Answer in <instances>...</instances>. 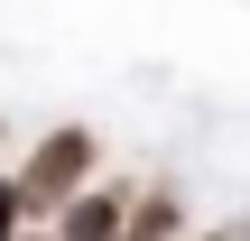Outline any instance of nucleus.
I'll return each mask as SVG.
<instances>
[{
	"label": "nucleus",
	"mask_w": 250,
	"mask_h": 241,
	"mask_svg": "<svg viewBox=\"0 0 250 241\" xmlns=\"http://www.w3.org/2000/svg\"><path fill=\"white\" fill-rule=\"evenodd\" d=\"M102 176V130H83V121H56V130H37V149L19 158V195H28V223H56L83 186Z\"/></svg>",
	"instance_id": "f257e3e1"
},
{
	"label": "nucleus",
	"mask_w": 250,
	"mask_h": 241,
	"mask_svg": "<svg viewBox=\"0 0 250 241\" xmlns=\"http://www.w3.org/2000/svg\"><path fill=\"white\" fill-rule=\"evenodd\" d=\"M130 204H139L130 176H93V186L56 214V241H121V232H130Z\"/></svg>",
	"instance_id": "f03ea898"
},
{
	"label": "nucleus",
	"mask_w": 250,
	"mask_h": 241,
	"mask_svg": "<svg viewBox=\"0 0 250 241\" xmlns=\"http://www.w3.org/2000/svg\"><path fill=\"white\" fill-rule=\"evenodd\" d=\"M121 241H195V223H186V195L158 176V186H139V204H130V232Z\"/></svg>",
	"instance_id": "7ed1b4c3"
},
{
	"label": "nucleus",
	"mask_w": 250,
	"mask_h": 241,
	"mask_svg": "<svg viewBox=\"0 0 250 241\" xmlns=\"http://www.w3.org/2000/svg\"><path fill=\"white\" fill-rule=\"evenodd\" d=\"M28 232V195H19V167H0V241Z\"/></svg>",
	"instance_id": "20e7f679"
},
{
	"label": "nucleus",
	"mask_w": 250,
	"mask_h": 241,
	"mask_svg": "<svg viewBox=\"0 0 250 241\" xmlns=\"http://www.w3.org/2000/svg\"><path fill=\"white\" fill-rule=\"evenodd\" d=\"M19 241H56V223H28V232H19Z\"/></svg>",
	"instance_id": "39448f33"
},
{
	"label": "nucleus",
	"mask_w": 250,
	"mask_h": 241,
	"mask_svg": "<svg viewBox=\"0 0 250 241\" xmlns=\"http://www.w3.org/2000/svg\"><path fill=\"white\" fill-rule=\"evenodd\" d=\"M195 241H241V232H195Z\"/></svg>",
	"instance_id": "423d86ee"
}]
</instances>
